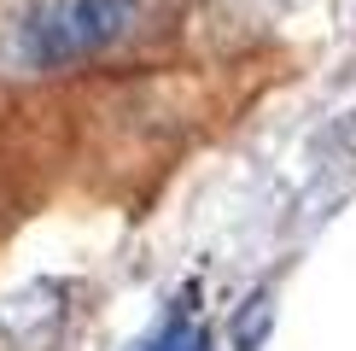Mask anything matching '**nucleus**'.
Listing matches in <instances>:
<instances>
[{"instance_id": "f257e3e1", "label": "nucleus", "mask_w": 356, "mask_h": 351, "mask_svg": "<svg viewBox=\"0 0 356 351\" xmlns=\"http://www.w3.org/2000/svg\"><path fill=\"white\" fill-rule=\"evenodd\" d=\"M140 24V0H47L18 24V58L35 70L76 65V58L123 41Z\"/></svg>"}, {"instance_id": "f03ea898", "label": "nucleus", "mask_w": 356, "mask_h": 351, "mask_svg": "<svg viewBox=\"0 0 356 351\" xmlns=\"http://www.w3.org/2000/svg\"><path fill=\"white\" fill-rule=\"evenodd\" d=\"M65 322V287L58 281H29L0 299V340L18 351H41Z\"/></svg>"}, {"instance_id": "7ed1b4c3", "label": "nucleus", "mask_w": 356, "mask_h": 351, "mask_svg": "<svg viewBox=\"0 0 356 351\" xmlns=\"http://www.w3.org/2000/svg\"><path fill=\"white\" fill-rule=\"evenodd\" d=\"M146 351H211V340H204V328H193V322H170Z\"/></svg>"}, {"instance_id": "20e7f679", "label": "nucleus", "mask_w": 356, "mask_h": 351, "mask_svg": "<svg viewBox=\"0 0 356 351\" xmlns=\"http://www.w3.org/2000/svg\"><path fill=\"white\" fill-rule=\"evenodd\" d=\"M263 328H269V292H257V299H251V311H245V322H234V340H240V351H257Z\"/></svg>"}]
</instances>
